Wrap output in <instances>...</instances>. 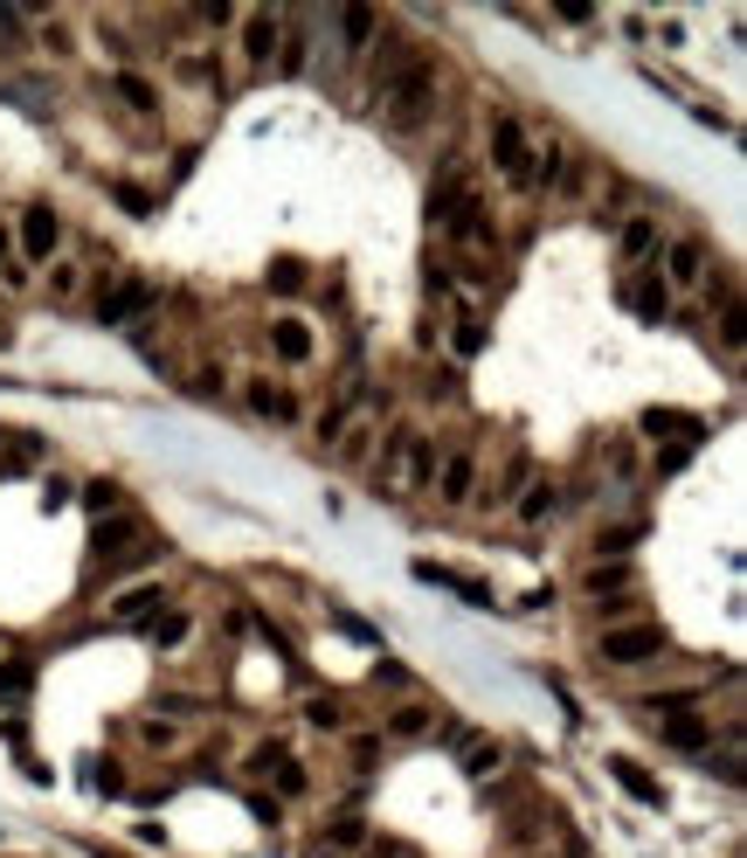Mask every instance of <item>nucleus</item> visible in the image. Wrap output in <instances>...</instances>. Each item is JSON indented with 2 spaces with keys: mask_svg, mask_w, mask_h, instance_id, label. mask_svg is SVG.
<instances>
[{
  "mask_svg": "<svg viewBox=\"0 0 747 858\" xmlns=\"http://www.w3.org/2000/svg\"><path fill=\"white\" fill-rule=\"evenodd\" d=\"M367 35H374V8H346V42L360 49Z\"/></svg>",
  "mask_w": 747,
  "mask_h": 858,
  "instance_id": "nucleus-27",
  "label": "nucleus"
},
{
  "mask_svg": "<svg viewBox=\"0 0 747 858\" xmlns=\"http://www.w3.org/2000/svg\"><path fill=\"white\" fill-rule=\"evenodd\" d=\"M90 775H97V790H105V796H118V790H125V783H118V769H111V762H90Z\"/></svg>",
  "mask_w": 747,
  "mask_h": 858,
  "instance_id": "nucleus-32",
  "label": "nucleus"
},
{
  "mask_svg": "<svg viewBox=\"0 0 747 858\" xmlns=\"http://www.w3.org/2000/svg\"><path fill=\"white\" fill-rule=\"evenodd\" d=\"M118 91H125V97H132V104H139V112H152V104H160V97H152V84H139V76H118Z\"/></svg>",
  "mask_w": 747,
  "mask_h": 858,
  "instance_id": "nucleus-29",
  "label": "nucleus"
},
{
  "mask_svg": "<svg viewBox=\"0 0 747 858\" xmlns=\"http://www.w3.org/2000/svg\"><path fill=\"white\" fill-rule=\"evenodd\" d=\"M692 707H700V692H658L651 699V713H692Z\"/></svg>",
  "mask_w": 747,
  "mask_h": 858,
  "instance_id": "nucleus-28",
  "label": "nucleus"
},
{
  "mask_svg": "<svg viewBox=\"0 0 747 858\" xmlns=\"http://www.w3.org/2000/svg\"><path fill=\"white\" fill-rule=\"evenodd\" d=\"M651 250H658V229H651V215H630V222H623V256L637 264V256H651Z\"/></svg>",
  "mask_w": 747,
  "mask_h": 858,
  "instance_id": "nucleus-16",
  "label": "nucleus"
},
{
  "mask_svg": "<svg viewBox=\"0 0 747 858\" xmlns=\"http://www.w3.org/2000/svg\"><path fill=\"white\" fill-rule=\"evenodd\" d=\"M664 623H623V631H602V665H643L664 658Z\"/></svg>",
  "mask_w": 747,
  "mask_h": 858,
  "instance_id": "nucleus-2",
  "label": "nucleus"
},
{
  "mask_svg": "<svg viewBox=\"0 0 747 858\" xmlns=\"http://www.w3.org/2000/svg\"><path fill=\"white\" fill-rule=\"evenodd\" d=\"M664 271H672V284H700V271H706V243L679 236V243H672V256H664Z\"/></svg>",
  "mask_w": 747,
  "mask_h": 858,
  "instance_id": "nucleus-9",
  "label": "nucleus"
},
{
  "mask_svg": "<svg viewBox=\"0 0 747 858\" xmlns=\"http://www.w3.org/2000/svg\"><path fill=\"white\" fill-rule=\"evenodd\" d=\"M249 409L270 415V423H291V415H298V402L285 395V388H270V381H249Z\"/></svg>",
  "mask_w": 747,
  "mask_h": 858,
  "instance_id": "nucleus-11",
  "label": "nucleus"
},
{
  "mask_svg": "<svg viewBox=\"0 0 747 858\" xmlns=\"http://www.w3.org/2000/svg\"><path fill=\"white\" fill-rule=\"evenodd\" d=\"M623 298L643 311V319H664V305H672V298H664V284H623Z\"/></svg>",
  "mask_w": 747,
  "mask_h": 858,
  "instance_id": "nucleus-18",
  "label": "nucleus"
},
{
  "mask_svg": "<svg viewBox=\"0 0 747 858\" xmlns=\"http://www.w3.org/2000/svg\"><path fill=\"white\" fill-rule=\"evenodd\" d=\"M492 160H499V173L505 180H533V146H526V133H520V118H492Z\"/></svg>",
  "mask_w": 747,
  "mask_h": 858,
  "instance_id": "nucleus-3",
  "label": "nucleus"
},
{
  "mask_svg": "<svg viewBox=\"0 0 747 858\" xmlns=\"http://www.w3.org/2000/svg\"><path fill=\"white\" fill-rule=\"evenodd\" d=\"M463 769H471V775H492V769H499V741H463Z\"/></svg>",
  "mask_w": 747,
  "mask_h": 858,
  "instance_id": "nucleus-22",
  "label": "nucleus"
},
{
  "mask_svg": "<svg viewBox=\"0 0 747 858\" xmlns=\"http://www.w3.org/2000/svg\"><path fill=\"white\" fill-rule=\"evenodd\" d=\"M416 582H429V589H450V595H463L471 610H492V589H484V582H471V575H457V568H444V561H416Z\"/></svg>",
  "mask_w": 747,
  "mask_h": 858,
  "instance_id": "nucleus-4",
  "label": "nucleus"
},
{
  "mask_svg": "<svg viewBox=\"0 0 747 858\" xmlns=\"http://www.w3.org/2000/svg\"><path fill=\"white\" fill-rule=\"evenodd\" d=\"M188 631H194V616H188V610L152 616V644H167V652H173V644H188Z\"/></svg>",
  "mask_w": 747,
  "mask_h": 858,
  "instance_id": "nucleus-17",
  "label": "nucleus"
},
{
  "mask_svg": "<svg viewBox=\"0 0 747 858\" xmlns=\"http://www.w3.org/2000/svg\"><path fill=\"white\" fill-rule=\"evenodd\" d=\"M471 478H478L471 451H457V457L444 464V472H436V499H444V506H463V499H471Z\"/></svg>",
  "mask_w": 747,
  "mask_h": 858,
  "instance_id": "nucleus-8",
  "label": "nucleus"
},
{
  "mask_svg": "<svg viewBox=\"0 0 747 858\" xmlns=\"http://www.w3.org/2000/svg\"><path fill=\"white\" fill-rule=\"evenodd\" d=\"M643 430H651V436H679V451H700V436H706V423L685 415V409H643Z\"/></svg>",
  "mask_w": 747,
  "mask_h": 858,
  "instance_id": "nucleus-7",
  "label": "nucleus"
},
{
  "mask_svg": "<svg viewBox=\"0 0 747 858\" xmlns=\"http://www.w3.org/2000/svg\"><path fill=\"white\" fill-rule=\"evenodd\" d=\"M450 347H457V353H463V360H478V353H484V326H471V319H463V326H457V340H450Z\"/></svg>",
  "mask_w": 747,
  "mask_h": 858,
  "instance_id": "nucleus-26",
  "label": "nucleus"
},
{
  "mask_svg": "<svg viewBox=\"0 0 747 858\" xmlns=\"http://www.w3.org/2000/svg\"><path fill=\"white\" fill-rule=\"evenodd\" d=\"M29 686H35V665H29V658H8V665H0V699H21Z\"/></svg>",
  "mask_w": 747,
  "mask_h": 858,
  "instance_id": "nucleus-19",
  "label": "nucleus"
},
{
  "mask_svg": "<svg viewBox=\"0 0 747 858\" xmlns=\"http://www.w3.org/2000/svg\"><path fill=\"white\" fill-rule=\"evenodd\" d=\"M56 243H63V215L56 208H29V215H21V250L42 264V256H56Z\"/></svg>",
  "mask_w": 747,
  "mask_h": 858,
  "instance_id": "nucleus-5",
  "label": "nucleus"
},
{
  "mask_svg": "<svg viewBox=\"0 0 747 858\" xmlns=\"http://www.w3.org/2000/svg\"><path fill=\"white\" fill-rule=\"evenodd\" d=\"M664 741H672V748H706V741H713V720L679 713V720H664Z\"/></svg>",
  "mask_w": 747,
  "mask_h": 858,
  "instance_id": "nucleus-14",
  "label": "nucleus"
},
{
  "mask_svg": "<svg viewBox=\"0 0 747 858\" xmlns=\"http://www.w3.org/2000/svg\"><path fill=\"white\" fill-rule=\"evenodd\" d=\"M152 298H160V284H146V277H125L118 292H111L105 305H97V319H105V326H125V319H132V311H146Z\"/></svg>",
  "mask_w": 747,
  "mask_h": 858,
  "instance_id": "nucleus-6",
  "label": "nucleus"
},
{
  "mask_svg": "<svg viewBox=\"0 0 747 858\" xmlns=\"http://www.w3.org/2000/svg\"><path fill=\"white\" fill-rule=\"evenodd\" d=\"M42 506H49V512L70 506V485H63V478H49V485H42Z\"/></svg>",
  "mask_w": 747,
  "mask_h": 858,
  "instance_id": "nucleus-33",
  "label": "nucleus"
},
{
  "mask_svg": "<svg viewBox=\"0 0 747 858\" xmlns=\"http://www.w3.org/2000/svg\"><path fill=\"white\" fill-rule=\"evenodd\" d=\"M554 499H561L554 485H533L526 499H520V519H547V512H554Z\"/></svg>",
  "mask_w": 747,
  "mask_h": 858,
  "instance_id": "nucleus-23",
  "label": "nucleus"
},
{
  "mask_svg": "<svg viewBox=\"0 0 747 858\" xmlns=\"http://www.w3.org/2000/svg\"><path fill=\"white\" fill-rule=\"evenodd\" d=\"M90 858H125V851H111V845H97V851H90Z\"/></svg>",
  "mask_w": 747,
  "mask_h": 858,
  "instance_id": "nucleus-34",
  "label": "nucleus"
},
{
  "mask_svg": "<svg viewBox=\"0 0 747 858\" xmlns=\"http://www.w3.org/2000/svg\"><path fill=\"white\" fill-rule=\"evenodd\" d=\"M623 582H630L623 568H596V575H588V589H596V595H602V589H623Z\"/></svg>",
  "mask_w": 747,
  "mask_h": 858,
  "instance_id": "nucleus-31",
  "label": "nucleus"
},
{
  "mask_svg": "<svg viewBox=\"0 0 747 858\" xmlns=\"http://www.w3.org/2000/svg\"><path fill=\"white\" fill-rule=\"evenodd\" d=\"M270 347L285 353V360H312V326H305V319H277L270 326Z\"/></svg>",
  "mask_w": 747,
  "mask_h": 858,
  "instance_id": "nucleus-10",
  "label": "nucleus"
},
{
  "mask_svg": "<svg viewBox=\"0 0 747 858\" xmlns=\"http://www.w3.org/2000/svg\"><path fill=\"white\" fill-rule=\"evenodd\" d=\"M298 284H305V277H298V264H291V256H285V264H277V271H270V292H298Z\"/></svg>",
  "mask_w": 747,
  "mask_h": 858,
  "instance_id": "nucleus-30",
  "label": "nucleus"
},
{
  "mask_svg": "<svg viewBox=\"0 0 747 858\" xmlns=\"http://www.w3.org/2000/svg\"><path fill=\"white\" fill-rule=\"evenodd\" d=\"M270 49H277V21L270 14H249L243 21V56L249 63H270Z\"/></svg>",
  "mask_w": 747,
  "mask_h": 858,
  "instance_id": "nucleus-12",
  "label": "nucleus"
},
{
  "mask_svg": "<svg viewBox=\"0 0 747 858\" xmlns=\"http://www.w3.org/2000/svg\"><path fill=\"white\" fill-rule=\"evenodd\" d=\"M429 720H436L429 707H402V713L388 720V734H395V741H416V734H429Z\"/></svg>",
  "mask_w": 747,
  "mask_h": 858,
  "instance_id": "nucleus-20",
  "label": "nucleus"
},
{
  "mask_svg": "<svg viewBox=\"0 0 747 858\" xmlns=\"http://www.w3.org/2000/svg\"><path fill=\"white\" fill-rule=\"evenodd\" d=\"M84 506H90L97 519H105V512H118V506H125V491H118L111 478H97V485H84Z\"/></svg>",
  "mask_w": 747,
  "mask_h": 858,
  "instance_id": "nucleus-21",
  "label": "nucleus"
},
{
  "mask_svg": "<svg viewBox=\"0 0 747 858\" xmlns=\"http://www.w3.org/2000/svg\"><path fill=\"white\" fill-rule=\"evenodd\" d=\"M305 720H312V727H346V707H340V699H312Z\"/></svg>",
  "mask_w": 747,
  "mask_h": 858,
  "instance_id": "nucleus-24",
  "label": "nucleus"
},
{
  "mask_svg": "<svg viewBox=\"0 0 747 858\" xmlns=\"http://www.w3.org/2000/svg\"><path fill=\"white\" fill-rule=\"evenodd\" d=\"M381 104H388L395 125H423L429 104H436V63H402L388 76V91H381Z\"/></svg>",
  "mask_w": 747,
  "mask_h": 858,
  "instance_id": "nucleus-1",
  "label": "nucleus"
},
{
  "mask_svg": "<svg viewBox=\"0 0 747 858\" xmlns=\"http://www.w3.org/2000/svg\"><path fill=\"white\" fill-rule=\"evenodd\" d=\"M609 769H616V775H623V790H630L637 803H664V790H658V783H651V775H643V769H637L630 755H616Z\"/></svg>",
  "mask_w": 747,
  "mask_h": 858,
  "instance_id": "nucleus-15",
  "label": "nucleus"
},
{
  "mask_svg": "<svg viewBox=\"0 0 747 858\" xmlns=\"http://www.w3.org/2000/svg\"><path fill=\"white\" fill-rule=\"evenodd\" d=\"M152 610H167V603H160V582H146V589H125V595H118V616H125V623H146Z\"/></svg>",
  "mask_w": 747,
  "mask_h": 858,
  "instance_id": "nucleus-13",
  "label": "nucleus"
},
{
  "mask_svg": "<svg viewBox=\"0 0 747 858\" xmlns=\"http://www.w3.org/2000/svg\"><path fill=\"white\" fill-rule=\"evenodd\" d=\"M111 194L132 208V215H152V194H146V188H132V180H111Z\"/></svg>",
  "mask_w": 747,
  "mask_h": 858,
  "instance_id": "nucleus-25",
  "label": "nucleus"
}]
</instances>
